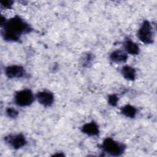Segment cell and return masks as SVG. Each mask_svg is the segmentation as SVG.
I'll return each mask as SVG.
<instances>
[{"label": "cell", "mask_w": 157, "mask_h": 157, "mask_svg": "<svg viewBox=\"0 0 157 157\" xmlns=\"http://www.w3.org/2000/svg\"><path fill=\"white\" fill-rule=\"evenodd\" d=\"M1 27L2 39L10 42H20L23 36L33 31L30 24L17 15L7 19L6 23Z\"/></svg>", "instance_id": "6da1fadb"}, {"label": "cell", "mask_w": 157, "mask_h": 157, "mask_svg": "<svg viewBox=\"0 0 157 157\" xmlns=\"http://www.w3.org/2000/svg\"><path fill=\"white\" fill-rule=\"evenodd\" d=\"M99 147L103 152L112 156H121L126 149V145L124 143L117 141L109 137L103 140Z\"/></svg>", "instance_id": "7a4b0ae2"}, {"label": "cell", "mask_w": 157, "mask_h": 157, "mask_svg": "<svg viewBox=\"0 0 157 157\" xmlns=\"http://www.w3.org/2000/svg\"><path fill=\"white\" fill-rule=\"evenodd\" d=\"M36 100V96L31 90L24 88L16 91L13 96L14 104L21 107L31 105Z\"/></svg>", "instance_id": "3957f363"}, {"label": "cell", "mask_w": 157, "mask_h": 157, "mask_svg": "<svg viewBox=\"0 0 157 157\" xmlns=\"http://www.w3.org/2000/svg\"><path fill=\"white\" fill-rule=\"evenodd\" d=\"M139 40L144 44H151L154 42L155 34L151 23L147 20H145L141 23L137 33Z\"/></svg>", "instance_id": "277c9868"}, {"label": "cell", "mask_w": 157, "mask_h": 157, "mask_svg": "<svg viewBox=\"0 0 157 157\" xmlns=\"http://www.w3.org/2000/svg\"><path fill=\"white\" fill-rule=\"evenodd\" d=\"M5 143L13 150H19L28 143L26 137L21 133L10 134L4 137Z\"/></svg>", "instance_id": "5b68a950"}, {"label": "cell", "mask_w": 157, "mask_h": 157, "mask_svg": "<svg viewBox=\"0 0 157 157\" xmlns=\"http://www.w3.org/2000/svg\"><path fill=\"white\" fill-rule=\"evenodd\" d=\"M4 74L6 76L10 79L26 77L28 74L24 67L18 64H12L6 66L4 69Z\"/></svg>", "instance_id": "8992f818"}, {"label": "cell", "mask_w": 157, "mask_h": 157, "mask_svg": "<svg viewBox=\"0 0 157 157\" xmlns=\"http://www.w3.org/2000/svg\"><path fill=\"white\" fill-rule=\"evenodd\" d=\"M36 99L44 107H51L55 102L54 94L49 90H42L37 92L36 94Z\"/></svg>", "instance_id": "52a82bcc"}, {"label": "cell", "mask_w": 157, "mask_h": 157, "mask_svg": "<svg viewBox=\"0 0 157 157\" xmlns=\"http://www.w3.org/2000/svg\"><path fill=\"white\" fill-rule=\"evenodd\" d=\"M81 132L88 136L96 137L99 136L100 131L98 123L94 121H91L81 127Z\"/></svg>", "instance_id": "ba28073f"}, {"label": "cell", "mask_w": 157, "mask_h": 157, "mask_svg": "<svg viewBox=\"0 0 157 157\" xmlns=\"http://www.w3.org/2000/svg\"><path fill=\"white\" fill-rule=\"evenodd\" d=\"M128 58V55L124 50L117 49L112 51L110 55L109 59L110 60L117 64H122L124 63L127 61Z\"/></svg>", "instance_id": "9c48e42d"}, {"label": "cell", "mask_w": 157, "mask_h": 157, "mask_svg": "<svg viewBox=\"0 0 157 157\" xmlns=\"http://www.w3.org/2000/svg\"><path fill=\"white\" fill-rule=\"evenodd\" d=\"M124 50L131 55H137L140 53V48L137 43L129 37H126L123 42Z\"/></svg>", "instance_id": "30bf717a"}, {"label": "cell", "mask_w": 157, "mask_h": 157, "mask_svg": "<svg viewBox=\"0 0 157 157\" xmlns=\"http://www.w3.org/2000/svg\"><path fill=\"white\" fill-rule=\"evenodd\" d=\"M123 77L129 81H134L136 78L137 72L136 69L129 65H124L120 70Z\"/></svg>", "instance_id": "8fae6325"}, {"label": "cell", "mask_w": 157, "mask_h": 157, "mask_svg": "<svg viewBox=\"0 0 157 157\" xmlns=\"http://www.w3.org/2000/svg\"><path fill=\"white\" fill-rule=\"evenodd\" d=\"M120 113L127 118H134L137 114V109L134 105L128 104L120 108Z\"/></svg>", "instance_id": "7c38bea8"}, {"label": "cell", "mask_w": 157, "mask_h": 157, "mask_svg": "<svg viewBox=\"0 0 157 157\" xmlns=\"http://www.w3.org/2000/svg\"><path fill=\"white\" fill-rule=\"evenodd\" d=\"M94 60V55L87 52L84 53L80 58V64L84 67H90Z\"/></svg>", "instance_id": "4fadbf2b"}, {"label": "cell", "mask_w": 157, "mask_h": 157, "mask_svg": "<svg viewBox=\"0 0 157 157\" xmlns=\"http://www.w3.org/2000/svg\"><path fill=\"white\" fill-rule=\"evenodd\" d=\"M5 113L7 117L12 119L17 118L19 115L18 111L12 107H7L5 110Z\"/></svg>", "instance_id": "5bb4252c"}, {"label": "cell", "mask_w": 157, "mask_h": 157, "mask_svg": "<svg viewBox=\"0 0 157 157\" xmlns=\"http://www.w3.org/2000/svg\"><path fill=\"white\" fill-rule=\"evenodd\" d=\"M118 96L115 93H112L108 95L107 102L112 107H116L118 104Z\"/></svg>", "instance_id": "9a60e30c"}, {"label": "cell", "mask_w": 157, "mask_h": 157, "mask_svg": "<svg viewBox=\"0 0 157 157\" xmlns=\"http://www.w3.org/2000/svg\"><path fill=\"white\" fill-rule=\"evenodd\" d=\"M13 1L6 0V1H0L1 8L3 9H11L12 8L13 4Z\"/></svg>", "instance_id": "2e32d148"}]
</instances>
